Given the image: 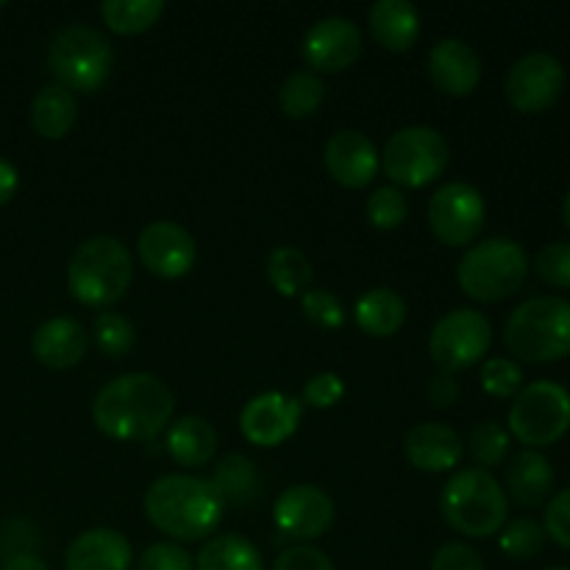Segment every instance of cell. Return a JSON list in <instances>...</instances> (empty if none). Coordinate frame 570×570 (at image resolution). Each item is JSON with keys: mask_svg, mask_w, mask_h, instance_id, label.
<instances>
[{"mask_svg": "<svg viewBox=\"0 0 570 570\" xmlns=\"http://www.w3.org/2000/svg\"><path fill=\"white\" fill-rule=\"evenodd\" d=\"M554 482L557 476L549 456L534 449L518 451L504 471L507 499H512L523 510H534V507L546 504L551 490H554Z\"/></svg>", "mask_w": 570, "mask_h": 570, "instance_id": "22", "label": "cell"}, {"mask_svg": "<svg viewBox=\"0 0 570 570\" xmlns=\"http://www.w3.org/2000/svg\"><path fill=\"white\" fill-rule=\"evenodd\" d=\"M195 570H265V560L243 534H215L200 546Z\"/></svg>", "mask_w": 570, "mask_h": 570, "instance_id": "28", "label": "cell"}, {"mask_svg": "<svg viewBox=\"0 0 570 570\" xmlns=\"http://www.w3.org/2000/svg\"><path fill=\"white\" fill-rule=\"evenodd\" d=\"M499 546L510 560H534L546 546L543 523L529 515L515 518V521L504 523V529L499 532Z\"/></svg>", "mask_w": 570, "mask_h": 570, "instance_id": "33", "label": "cell"}, {"mask_svg": "<svg viewBox=\"0 0 570 570\" xmlns=\"http://www.w3.org/2000/svg\"><path fill=\"white\" fill-rule=\"evenodd\" d=\"M301 309L321 328H340L345 323L343 301L326 287H309L306 293H301Z\"/></svg>", "mask_w": 570, "mask_h": 570, "instance_id": "37", "label": "cell"}, {"mask_svg": "<svg viewBox=\"0 0 570 570\" xmlns=\"http://www.w3.org/2000/svg\"><path fill=\"white\" fill-rule=\"evenodd\" d=\"M323 165H326L328 176L334 181L343 184V187L360 189L376 178L382 154H379L376 142L365 131H360V128H340V131H334L326 139Z\"/></svg>", "mask_w": 570, "mask_h": 570, "instance_id": "17", "label": "cell"}, {"mask_svg": "<svg viewBox=\"0 0 570 570\" xmlns=\"http://www.w3.org/2000/svg\"><path fill=\"white\" fill-rule=\"evenodd\" d=\"M273 570H337L332 557L312 543H295L284 549L273 562Z\"/></svg>", "mask_w": 570, "mask_h": 570, "instance_id": "40", "label": "cell"}, {"mask_svg": "<svg viewBox=\"0 0 570 570\" xmlns=\"http://www.w3.org/2000/svg\"><path fill=\"white\" fill-rule=\"evenodd\" d=\"M92 337L100 354L111 356V360H120V356H126L134 348L137 332H134V323L126 315H120L115 309H104L95 317Z\"/></svg>", "mask_w": 570, "mask_h": 570, "instance_id": "34", "label": "cell"}, {"mask_svg": "<svg viewBox=\"0 0 570 570\" xmlns=\"http://www.w3.org/2000/svg\"><path fill=\"white\" fill-rule=\"evenodd\" d=\"M309 70L321 72H340L354 65L362 53V31L351 17L326 14L312 22L301 42Z\"/></svg>", "mask_w": 570, "mask_h": 570, "instance_id": "14", "label": "cell"}, {"mask_svg": "<svg viewBox=\"0 0 570 570\" xmlns=\"http://www.w3.org/2000/svg\"><path fill=\"white\" fill-rule=\"evenodd\" d=\"M354 321L371 337H393L406 321V301L390 287H373L354 304Z\"/></svg>", "mask_w": 570, "mask_h": 570, "instance_id": "26", "label": "cell"}, {"mask_svg": "<svg viewBox=\"0 0 570 570\" xmlns=\"http://www.w3.org/2000/svg\"><path fill=\"white\" fill-rule=\"evenodd\" d=\"M504 345L527 362H557L570 354V301L560 295H538L510 312L504 323Z\"/></svg>", "mask_w": 570, "mask_h": 570, "instance_id": "5", "label": "cell"}, {"mask_svg": "<svg viewBox=\"0 0 570 570\" xmlns=\"http://www.w3.org/2000/svg\"><path fill=\"white\" fill-rule=\"evenodd\" d=\"M301 415H304L301 399L282 393V390H265L245 401L243 412H239V429L248 443L259 445V449H276L284 440L293 438Z\"/></svg>", "mask_w": 570, "mask_h": 570, "instance_id": "15", "label": "cell"}, {"mask_svg": "<svg viewBox=\"0 0 570 570\" xmlns=\"http://www.w3.org/2000/svg\"><path fill=\"white\" fill-rule=\"evenodd\" d=\"M176 412L173 390L154 373L115 376L92 401V421L111 440H150L165 432Z\"/></svg>", "mask_w": 570, "mask_h": 570, "instance_id": "1", "label": "cell"}, {"mask_svg": "<svg viewBox=\"0 0 570 570\" xmlns=\"http://www.w3.org/2000/svg\"><path fill=\"white\" fill-rule=\"evenodd\" d=\"M566 89V67L554 53L534 50L507 70L504 95L523 115L551 109Z\"/></svg>", "mask_w": 570, "mask_h": 570, "instance_id": "12", "label": "cell"}, {"mask_svg": "<svg viewBox=\"0 0 570 570\" xmlns=\"http://www.w3.org/2000/svg\"><path fill=\"white\" fill-rule=\"evenodd\" d=\"M223 504L215 484L198 473H165L145 490V515L173 540H206L220 527Z\"/></svg>", "mask_w": 570, "mask_h": 570, "instance_id": "2", "label": "cell"}, {"mask_svg": "<svg viewBox=\"0 0 570 570\" xmlns=\"http://www.w3.org/2000/svg\"><path fill=\"white\" fill-rule=\"evenodd\" d=\"M115 67V48L104 31L87 22L59 28L48 45V70L70 92H95Z\"/></svg>", "mask_w": 570, "mask_h": 570, "instance_id": "7", "label": "cell"}, {"mask_svg": "<svg viewBox=\"0 0 570 570\" xmlns=\"http://www.w3.org/2000/svg\"><path fill=\"white\" fill-rule=\"evenodd\" d=\"M534 271L546 284L570 289V243H551L534 256Z\"/></svg>", "mask_w": 570, "mask_h": 570, "instance_id": "38", "label": "cell"}, {"mask_svg": "<svg viewBox=\"0 0 570 570\" xmlns=\"http://www.w3.org/2000/svg\"><path fill=\"white\" fill-rule=\"evenodd\" d=\"M449 139L434 126H404L390 134L382 150V167L395 187H426L449 165Z\"/></svg>", "mask_w": 570, "mask_h": 570, "instance_id": "9", "label": "cell"}, {"mask_svg": "<svg viewBox=\"0 0 570 570\" xmlns=\"http://www.w3.org/2000/svg\"><path fill=\"white\" fill-rule=\"evenodd\" d=\"M468 454L473 456L476 468L490 471L499 468L510 454V432L499 421H482L468 434Z\"/></svg>", "mask_w": 570, "mask_h": 570, "instance_id": "32", "label": "cell"}, {"mask_svg": "<svg viewBox=\"0 0 570 570\" xmlns=\"http://www.w3.org/2000/svg\"><path fill=\"white\" fill-rule=\"evenodd\" d=\"M3 6H6V3H3V0H0V9H3Z\"/></svg>", "mask_w": 570, "mask_h": 570, "instance_id": "49", "label": "cell"}, {"mask_svg": "<svg viewBox=\"0 0 570 570\" xmlns=\"http://www.w3.org/2000/svg\"><path fill=\"white\" fill-rule=\"evenodd\" d=\"M165 14V0H104L100 17L115 33H142Z\"/></svg>", "mask_w": 570, "mask_h": 570, "instance_id": "31", "label": "cell"}, {"mask_svg": "<svg viewBox=\"0 0 570 570\" xmlns=\"http://www.w3.org/2000/svg\"><path fill=\"white\" fill-rule=\"evenodd\" d=\"M89 348V334L76 317L53 315L39 323L31 334V351L37 362L50 371H67L78 365Z\"/></svg>", "mask_w": 570, "mask_h": 570, "instance_id": "20", "label": "cell"}, {"mask_svg": "<svg viewBox=\"0 0 570 570\" xmlns=\"http://www.w3.org/2000/svg\"><path fill=\"white\" fill-rule=\"evenodd\" d=\"M493 343V326L484 317V312L460 306L440 317L429 332V354L438 362L440 371H465L473 367Z\"/></svg>", "mask_w": 570, "mask_h": 570, "instance_id": "10", "label": "cell"}, {"mask_svg": "<svg viewBox=\"0 0 570 570\" xmlns=\"http://www.w3.org/2000/svg\"><path fill=\"white\" fill-rule=\"evenodd\" d=\"M543 529L546 538H551L557 546L570 551V488L551 495L543 512Z\"/></svg>", "mask_w": 570, "mask_h": 570, "instance_id": "42", "label": "cell"}, {"mask_svg": "<svg viewBox=\"0 0 570 570\" xmlns=\"http://www.w3.org/2000/svg\"><path fill=\"white\" fill-rule=\"evenodd\" d=\"M134 282V256L122 239L111 234H95L78 243L67 262V287L72 298L87 306L120 301Z\"/></svg>", "mask_w": 570, "mask_h": 570, "instance_id": "3", "label": "cell"}, {"mask_svg": "<svg viewBox=\"0 0 570 570\" xmlns=\"http://www.w3.org/2000/svg\"><path fill=\"white\" fill-rule=\"evenodd\" d=\"M482 390L493 399H515L523 387V367L510 356H490L482 365Z\"/></svg>", "mask_w": 570, "mask_h": 570, "instance_id": "36", "label": "cell"}, {"mask_svg": "<svg viewBox=\"0 0 570 570\" xmlns=\"http://www.w3.org/2000/svg\"><path fill=\"white\" fill-rule=\"evenodd\" d=\"M78 120V100L61 83L50 81L33 92L31 98V126L42 139H61L70 134Z\"/></svg>", "mask_w": 570, "mask_h": 570, "instance_id": "25", "label": "cell"}, {"mask_svg": "<svg viewBox=\"0 0 570 570\" xmlns=\"http://www.w3.org/2000/svg\"><path fill=\"white\" fill-rule=\"evenodd\" d=\"M267 278L276 287V293L282 295H301L312 287V278H315V271H312L309 256L304 254L295 245H278V248L271 250L267 256Z\"/></svg>", "mask_w": 570, "mask_h": 570, "instance_id": "29", "label": "cell"}, {"mask_svg": "<svg viewBox=\"0 0 570 570\" xmlns=\"http://www.w3.org/2000/svg\"><path fill=\"white\" fill-rule=\"evenodd\" d=\"M440 512L451 529L468 538H493L504 529L510 499L499 479L482 468H462L449 476L440 493Z\"/></svg>", "mask_w": 570, "mask_h": 570, "instance_id": "4", "label": "cell"}, {"mask_svg": "<svg viewBox=\"0 0 570 570\" xmlns=\"http://www.w3.org/2000/svg\"><path fill=\"white\" fill-rule=\"evenodd\" d=\"M426 393L434 406H451L456 399H460V382H456L454 373L438 371L432 379H429Z\"/></svg>", "mask_w": 570, "mask_h": 570, "instance_id": "44", "label": "cell"}, {"mask_svg": "<svg viewBox=\"0 0 570 570\" xmlns=\"http://www.w3.org/2000/svg\"><path fill=\"white\" fill-rule=\"evenodd\" d=\"M273 521L284 538L309 543L323 538L334 523V501L317 484H293L278 493L273 504Z\"/></svg>", "mask_w": 570, "mask_h": 570, "instance_id": "13", "label": "cell"}, {"mask_svg": "<svg viewBox=\"0 0 570 570\" xmlns=\"http://www.w3.org/2000/svg\"><path fill=\"white\" fill-rule=\"evenodd\" d=\"M404 454L423 473L454 471L462 460V438L449 423H417L406 432Z\"/></svg>", "mask_w": 570, "mask_h": 570, "instance_id": "21", "label": "cell"}, {"mask_svg": "<svg viewBox=\"0 0 570 570\" xmlns=\"http://www.w3.org/2000/svg\"><path fill=\"white\" fill-rule=\"evenodd\" d=\"M139 262L161 278H181L198 259L195 237L176 220H154L137 237Z\"/></svg>", "mask_w": 570, "mask_h": 570, "instance_id": "16", "label": "cell"}, {"mask_svg": "<svg viewBox=\"0 0 570 570\" xmlns=\"http://www.w3.org/2000/svg\"><path fill=\"white\" fill-rule=\"evenodd\" d=\"M131 543L111 527H95L76 534L65 554V570H131Z\"/></svg>", "mask_w": 570, "mask_h": 570, "instance_id": "19", "label": "cell"}, {"mask_svg": "<svg viewBox=\"0 0 570 570\" xmlns=\"http://www.w3.org/2000/svg\"><path fill=\"white\" fill-rule=\"evenodd\" d=\"M165 451L181 468H204L215 460L217 432L206 417L184 415L165 429Z\"/></svg>", "mask_w": 570, "mask_h": 570, "instance_id": "24", "label": "cell"}, {"mask_svg": "<svg viewBox=\"0 0 570 570\" xmlns=\"http://www.w3.org/2000/svg\"><path fill=\"white\" fill-rule=\"evenodd\" d=\"M0 570H50L48 562L42 557H37L33 551H14V554L6 557V562Z\"/></svg>", "mask_w": 570, "mask_h": 570, "instance_id": "46", "label": "cell"}, {"mask_svg": "<svg viewBox=\"0 0 570 570\" xmlns=\"http://www.w3.org/2000/svg\"><path fill=\"white\" fill-rule=\"evenodd\" d=\"M507 432L527 449H546L562 440L570 429V393L562 384L540 379L515 395L507 417Z\"/></svg>", "mask_w": 570, "mask_h": 570, "instance_id": "8", "label": "cell"}, {"mask_svg": "<svg viewBox=\"0 0 570 570\" xmlns=\"http://www.w3.org/2000/svg\"><path fill=\"white\" fill-rule=\"evenodd\" d=\"M429 226L440 243L451 248L471 245L488 220L484 195L468 181H445L429 198Z\"/></svg>", "mask_w": 570, "mask_h": 570, "instance_id": "11", "label": "cell"}, {"mask_svg": "<svg viewBox=\"0 0 570 570\" xmlns=\"http://www.w3.org/2000/svg\"><path fill=\"white\" fill-rule=\"evenodd\" d=\"M137 570H195V557L176 540H161L142 551Z\"/></svg>", "mask_w": 570, "mask_h": 570, "instance_id": "39", "label": "cell"}, {"mask_svg": "<svg viewBox=\"0 0 570 570\" xmlns=\"http://www.w3.org/2000/svg\"><path fill=\"white\" fill-rule=\"evenodd\" d=\"M367 26L387 50H410L421 37V11L412 0H376L367 9Z\"/></svg>", "mask_w": 570, "mask_h": 570, "instance_id": "23", "label": "cell"}, {"mask_svg": "<svg viewBox=\"0 0 570 570\" xmlns=\"http://www.w3.org/2000/svg\"><path fill=\"white\" fill-rule=\"evenodd\" d=\"M546 570H570V568H562V566H554V568H546Z\"/></svg>", "mask_w": 570, "mask_h": 570, "instance_id": "48", "label": "cell"}, {"mask_svg": "<svg viewBox=\"0 0 570 570\" xmlns=\"http://www.w3.org/2000/svg\"><path fill=\"white\" fill-rule=\"evenodd\" d=\"M323 100H326V83L309 67L289 72L278 87V106H282L284 115L295 117V120L317 115Z\"/></svg>", "mask_w": 570, "mask_h": 570, "instance_id": "30", "label": "cell"}, {"mask_svg": "<svg viewBox=\"0 0 570 570\" xmlns=\"http://www.w3.org/2000/svg\"><path fill=\"white\" fill-rule=\"evenodd\" d=\"M429 78L445 95H471L482 81V59L460 37H443L429 50Z\"/></svg>", "mask_w": 570, "mask_h": 570, "instance_id": "18", "label": "cell"}, {"mask_svg": "<svg viewBox=\"0 0 570 570\" xmlns=\"http://www.w3.org/2000/svg\"><path fill=\"white\" fill-rule=\"evenodd\" d=\"M209 482L220 493L223 504L248 507L259 499L262 493V476L259 468L250 456L245 454H226L215 462L212 468Z\"/></svg>", "mask_w": 570, "mask_h": 570, "instance_id": "27", "label": "cell"}, {"mask_svg": "<svg viewBox=\"0 0 570 570\" xmlns=\"http://www.w3.org/2000/svg\"><path fill=\"white\" fill-rule=\"evenodd\" d=\"M529 256L512 237H488L473 243L456 265L462 293L476 301H504L527 284Z\"/></svg>", "mask_w": 570, "mask_h": 570, "instance_id": "6", "label": "cell"}, {"mask_svg": "<svg viewBox=\"0 0 570 570\" xmlns=\"http://www.w3.org/2000/svg\"><path fill=\"white\" fill-rule=\"evenodd\" d=\"M429 570H488L482 554L468 543H443L432 557Z\"/></svg>", "mask_w": 570, "mask_h": 570, "instance_id": "43", "label": "cell"}, {"mask_svg": "<svg viewBox=\"0 0 570 570\" xmlns=\"http://www.w3.org/2000/svg\"><path fill=\"white\" fill-rule=\"evenodd\" d=\"M365 215L367 220L376 228H399L401 223L410 215V200H406L404 189L395 187V184H382V187L373 189L365 200Z\"/></svg>", "mask_w": 570, "mask_h": 570, "instance_id": "35", "label": "cell"}, {"mask_svg": "<svg viewBox=\"0 0 570 570\" xmlns=\"http://www.w3.org/2000/svg\"><path fill=\"white\" fill-rule=\"evenodd\" d=\"M345 393V384L337 373L323 371L315 373L309 382L304 384V393H301V404L315 406V410H328V406L337 404Z\"/></svg>", "mask_w": 570, "mask_h": 570, "instance_id": "41", "label": "cell"}, {"mask_svg": "<svg viewBox=\"0 0 570 570\" xmlns=\"http://www.w3.org/2000/svg\"><path fill=\"white\" fill-rule=\"evenodd\" d=\"M562 220H566V226H568V232H570V189H568L566 200H562Z\"/></svg>", "mask_w": 570, "mask_h": 570, "instance_id": "47", "label": "cell"}, {"mask_svg": "<svg viewBox=\"0 0 570 570\" xmlns=\"http://www.w3.org/2000/svg\"><path fill=\"white\" fill-rule=\"evenodd\" d=\"M17 187H20V170L9 159L0 156V206H6L14 198Z\"/></svg>", "mask_w": 570, "mask_h": 570, "instance_id": "45", "label": "cell"}]
</instances>
